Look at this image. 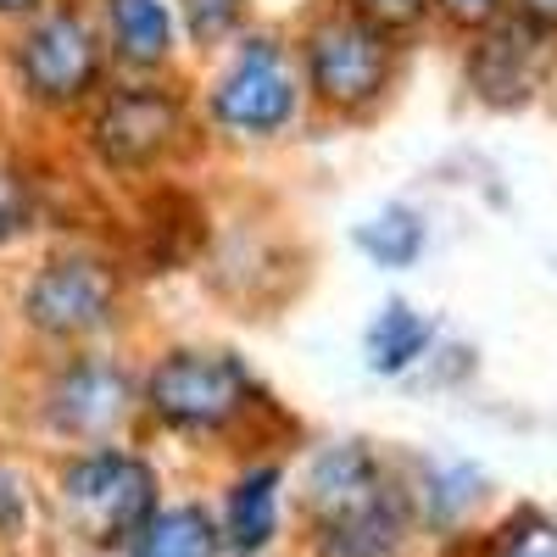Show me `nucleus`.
I'll return each mask as SVG.
<instances>
[{"instance_id":"nucleus-11","label":"nucleus","mask_w":557,"mask_h":557,"mask_svg":"<svg viewBox=\"0 0 557 557\" xmlns=\"http://www.w3.org/2000/svg\"><path fill=\"white\" fill-rule=\"evenodd\" d=\"M96 28L107 39L112 73L123 78H168L178 73L184 34L173 0H89Z\"/></svg>"},{"instance_id":"nucleus-1","label":"nucleus","mask_w":557,"mask_h":557,"mask_svg":"<svg viewBox=\"0 0 557 557\" xmlns=\"http://www.w3.org/2000/svg\"><path fill=\"white\" fill-rule=\"evenodd\" d=\"M73 146L84 168L101 173L107 184H123V190L162 184L207 146L201 117H196V89L178 84V73L168 78L112 73V84L78 112Z\"/></svg>"},{"instance_id":"nucleus-12","label":"nucleus","mask_w":557,"mask_h":557,"mask_svg":"<svg viewBox=\"0 0 557 557\" xmlns=\"http://www.w3.org/2000/svg\"><path fill=\"white\" fill-rule=\"evenodd\" d=\"M278 513H285V462H246V469L223 485V552L262 557L278 541Z\"/></svg>"},{"instance_id":"nucleus-14","label":"nucleus","mask_w":557,"mask_h":557,"mask_svg":"<svg viewBox=\"0 0 557 557\" xmlns=\"http://www.w3.org/2000/svg\"><path fill=\"white\" fill-rule=\"evenodd\" d=\"M128 557H223V535L201 502H162L128 541Z\"/></svg>"},{"instance_id":"nucleus-7","label":"nucleus","mask_w":557,"mask_h":557,"mask_svg":"<svg viewBox=\"0 0 557 557\" xmlns=\"http://www.w3.org/2000/svg\"><path fill=\"white\" fill-rule=\"evenodd\" d=\"M296 67L307 84V112L323 123H368L391 107V96L401 89V67H407V39L351 17L346 7L323 0L312 7L296 34Z\"/></svg>"},{"instance_id":"nucleus-18","label":"nucleus","mask_w":557,"mask_h":557,"mask_svg":"<svg viewBox=\"0 0 557 557\" xmlns=\"http://www.w3.org/2000/svg\"><path fill=\"white\" fill-rule=\"evenodd\" d=\"M335 7H346L351 17L374 23V28L396 34V39H412V34H424V28L435 23L430 0H335Z\"/></svg>"},{"instance_id":"nucleus-22","label":"nucleus","mask_w":557,"mask_h":557,"mask_svg":"<svg viewBox=\"0 0 557 557\" xmlns=\"http://www.w3.org/2000/svg\"><path fill=\"white\" fill-rule=\"evenodd\" d=\"M507 12L524 17V23H535L541 34H557V0H513Z\"/></svg>"},{"instance_id":"nucleus-4","label":"nucleus","mask_w":557,"mask_h":557,"mask_svg":"<svg viewBox=\"0 0 557 557\" xmlns=\"http://www.w3.org/2000/svg\"><path fill=\"white\" fill-rule=\"evenodd\" d=\"M278 412L246 351L218 341H173L139 368V418L184 441H223Z\"/></svg>"},{"instance_id":"nucleus-17","label":"nucleus","mask_w":557,"mask_h":557,"mask_svg":"<svg viewBox=\"0 0 557 557\" xmlns=\"http://www.w3.org/2000/svg\"><path fill=\"white\" fill-rule=\"evenodd\" d=\"M491 557H557V519L541 513V507H524L496 530Z\"/></svg>"},{"instance_id":"nucleus-10","label":"nucleus","mask_w":557,"mask_h":557,"mask_svg":"<svg viewBox=\"0 0 557 557\" xmlns=\"http://www.w3.org/2000/svg\"><path fill=\"white\" fill-rule=\"evenodd\" d=\"M462 84H469V96L491 112H519L530 107L552 67H557V34H541L535 23L502 12L496 23L462 34Z\"/></svg>"},{"instance_id":"nucleus-5","label":"nucleus","mask_w":557,"mask_h":557,"mask_svg":"<svg viewBox=\"0 0 557 557\" xmlns=\"http://www.w3.org/2000/svg\"><path fill=\"white\" fill-rule=\"evenodd\" d=\"M0 73L34 123H78L112 84V57L89 0H45L34 17L0 34Z\"/></svg>"},{"instance_id":"nucleus-20","label":"nucleus","mask_w":557,"mask_h":557,"mask_svg":"<svg viewBox=\"0 0 557 557\" xmlns=\"http://www.w3.org/2000/svg\"><path fill=\"white\" fill-rule=\"evenodd\" d=\"M435 7V23H446L451 34H474L485 23H496L513 0H430Z\"/></svg>"},{"instance_id":"nucleus-3","label":"nucleus","mask_w":557,"mask_h":557,"mask_svg":"<svg viewBox=\"0 0 557 557\" xmlns=\"http://www.w3.org/2000/svg\"><path fill=\"white\" fill-rule=\"evenodd\" d=\"M301 513L318 557H401L418 507L368 441H330L307 462Z\"/></svg>"},{"instance_id":"nucleus-13","label":"nucleus","mask_w":557,"mask_h":557,"mask_svg":"<svg viewBox=\"0 0 557 557\" xmlns=\"http://www.w3.org/2000/svg\"><path fill=\"white\" fill-rule=\"evenodd\" d=\"M430 346H435V318L424 307L401 301V296H391L362 330V362H368V374H380V380L412 374V368L430 357Z\"/></svg>"},{"instance_id":"nucleus-15","label":"nucleus","mask_w":557,"mask_h":557,"mask_svg":"<svg viewBox=\"0 0 557 557\" xmlns=\"http://www.w3.org/2000/svg\"><path fill=\"white\" fill-rule=\"evenodd\" d=\"M351 246L374 262L380 273H407L430 246V223L418 207L407 201H385L380 212H368L357 228H351Z\"/></svg>"},{"instance_id":"nucleus-19","label":"nucleus","mask_w":557,"mask_h":557,"mask_svg":"<svg viewBox=\"0 0 557 557\" xmlns=\"http://www.w3.org/2000/svg\"><path fill=\"white\" fill-rule=\"evenodd\" d=\"M34 223H39V190H34V178L0 168V251L17 246Z\"/></svg>"},{"instance_id":"nucleus-21","label":"nucleus","mask_w":557,"mask_h":557,"mask_svg":"<svg viewBox=\"0 0 557 557\" xmlns=\"http://www.w3.org/2000/svg\"><path fill=\"white\" fill-rule=\"evenodd\" d=\"M28 524V480L0 462V541H17Z\"/></svg>"},{"instance_id":"nucleus-9","label":"nucleus","mask_w":557,"mask_h":557,"mask_svg":"<svg viewBox=\"0 0 557 557\" xmlns=\"http://www.w3.org/2000/svg\"><path fill=\"white\" fill-rule=\"evenodd\" d=\"M39 424L73 446H107L139 424V374L107 346L57 351L45 368Z\"/></svg>"},{"instance_id":"nucleus-8","label":"nucleus","mask_w":557,"mask_h":557,"mask_svg":"<svg viewBox=\"0 0 557 557\" xmlns=\"http://www.w3.org/2000/svg\"><path fill=\"white\" fill-rule=\"evenodd\" d=\"M57 502L62 519L78 541L89 546H123L139 535L157 507H162V480L146 451H128L117 441L107 446H78L57 469Z\"/></svg>"},{"instance_id":"nucleus-16","label":"nucleus","mask_w":557,"mask_h":557,"mask_svg":"<svg viewBox=\"0 0 557 557\" xmlns=\"http://www.w3.org/2000/svg\"><path fill=\"white\" fill-rule=\"evenodd\" d=\"M178 12V34H184V51L212 62L218 51H228L251 23H257V7L251 0H173Z\"/></svg>"},{"instance_id":"nucleus-23","label":"nucleus","mask_w":557,"mask_h":557,"mask_svg":"<svg viewBox=\"0 0 557 557\" xmlns=\"http://www.w3.org/2000/svg\"><path fill=\"white\" fill-rule=\"evenodd\" d=\"M45 7V0H0V34H7V28H17L23 17H34Z\"/></svg>"},{"instance_id":"nucleus-6","label":"nucleus","mask_w":557,"mask_h":557,"mask_svg":"<svg viewBox=\"0 0 557 557\" xmlns=\"http://www.w3.org/2000/svg\"><path fill=\"white\" fill-rule=\"evenodd\" d=\"M12 312L23 323V335L45 351L107 346L128 318V268L117 251L84 235L57 240L17 278Z\"/></svg>"},{"instance_id":"nucleus-2","label":"nucleus","mask_w":557,"mask_h":557,"mask_svg":"<svg viewBox=\"0 0 557 557\" xmlns=\"http://www.w3.org/2000/svg\"><path fill=\"white\" fill-rule=\"evenodd\" d=\"M190 89H196V117H201L207 146L268 151V146H285L312 117L290 28L251 23L228 51L207 62L201 84Z\"/></svg>"}]
</instances>
